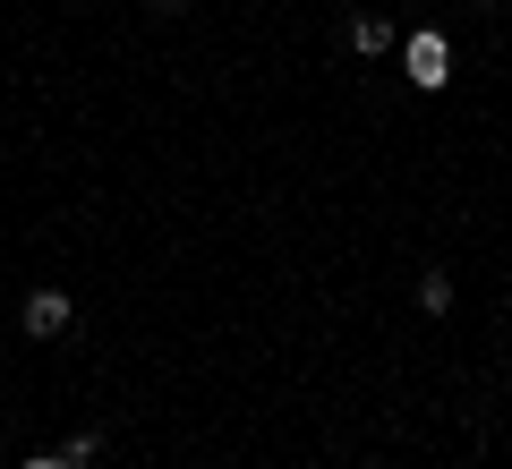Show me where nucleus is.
Returning <instances> with one entry per match:
<instances>
[{
  "instance_id": "obj_1",
  "label": "nucleus",
  "mask_w": 512,
  "mask_h": 469,
  "mask_svg": "<svg viewBox=\"0 0 512 469\" xmlns=\"http://www.w3.org/2000/svg\"><path fill=\"white\" fill-rule=\"evenodd\" d=\"M402 77H410L419 94H436L444 77H453V43H444L436 26H427V35H410V43H402Z\"/></svg>"
},
{
  "instance_id": "obj_2",
  "label": "nucleus",
  "mask_w": 512,
  "mask_h": 469,
  "mask_svg": "<svg viewBox=\"0 0 512 469\" xmlns=\"http://www.w3.org/2000/svg\"><path fill=\"white\" fill-rule=\"evenodd\" d=\"M26 333H35V342L69 333V290H35V299H26Z\"/></svg>"
},
{
  "instance_id": "obj_3",
  "label": "nucleus",
  "mask_w": 512,
  "mask_h": 469,
  "mask_svg": "<svg viewBox=\"0 0 512 469\" xmlns=\"http://www.w3.org/2000/svg\"><path fill=\"white\" fill-rule=\"evenodd\" d=\"M350 43H359V52H393V26H384V18H359V26H350Z\"/></svg>"
},
{
  "instance_id": "obj_4",
  "label": "nucleus",
  "mask_w": 512,
  "mask_h": 469,
  "mask_svg": "<svg viewBox=\"0 0 512 469\" xmlns=\"http://www.w3.org/2000/svg\"><path fill=\"white\" fill-rule=\"evenodd\" d=\"M419 307H427V316H444V307H453V273H427V282H419Z\"/></svg>"
},
{
  "instance_id": "obj_5",
  "label": "nucleus",
  "mask_w": 512,
  "mask_h": 469,
  "mask_svg": "<svg viewBox=\"0 0 512 469\" xmlns=\"http://www.w3.org/2000/svg\"><path fill=\"white\" fill-rule=\"evenodd\" d=\"M26 469H77V461H69V452H60V461H52V452H35V461H26Z\"/></svg>"
},
{
  "instance_id": "obj_6",
  "label": "nucleus",
  "mask_w": 512,
  "mask_h": 469,
  "mask_svg": "<svg viewBox=\"0 0 512 469\" xmlns=\"http://www.w3.org/2000/svg\"><path fill=\"white\" fill-rule=\"evenodd\" d=\"M478 9H487V0H478Z\"/></svg>"
}]
</instances>
